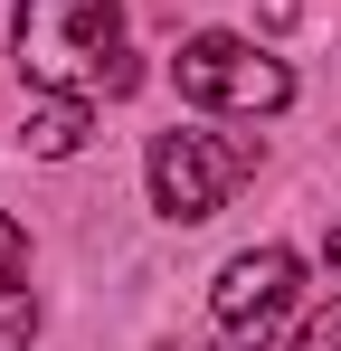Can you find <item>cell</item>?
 <instances>
[{"instance_id":"6da1fadb","label":"cell","mask_w":341,"mask_h":351,"mask_svg":"<svg viewBox=\"0 0 341 351\" xmlns=\"http://www.w3.org/2000/svg\"><path fill=\"white\" fill-rule=\"evenodd\" d=\"M19 38V76L38 95H133L142 66L123 48V0H19L10 19Z\"/></svg>"},{"instance_id":"7a4b0ae2","label":"cell","mask_w":341,"mask_h":351,"mask_svg":"<svg viewBox=\"0 0 341 351\" xmlns=\"http://www.w3.org/2000/svg\"><path fill=\"white\" fill-rule=\"evenodd\" d=\"M170 76H180V95H190V105H218V114H284V105H294L284 58H266L256 38H227V29L180 38Z\"/></svg>"},{"instance_id":"3957f363","label":"cell","mask_w":341,"mask_h":351,"mask_svg":"<svg viewBox=\"0 0 341 351\" xmlns=\"http://www.w3.org/2000/svg\"><path fill=\"white\" fill-rule=\"evenodd\" d=\"M294 294H303L294 247H247V256H227L218 285H209V332H218V351H266L284 332V313H294Z\"/></svg>"},{"instance_id":"277c9868","label":"cell","mask_w":341,"mask_h":351,"mask_svg":"<svg viewBox=\"0 0 341 351\" xmlns=\"http://www.w3.org/2000/svg\"><path fill=\"white\" fill-rule=\"evenodd\" d=\"M256 162V143H218V133H152V209L180 219V228H199V219H218V199L247 180Z\"/></svg>"},{"instance_id":"5b68a950","label":"cell","mask_w":341,"mask_h":351,"mask_svg":"<svg viewBox=\"0 0 341 351\" xmlns=\"http://www.w3.org/2000/svg\"><path fill=\"white\" fill-rule=\"evenodd\" d=\"M86 133H95V105H86V95H38V105H29V123H19V143H29L38 162H66Z\"/></svg>"},{"instance_id":"8992f818","label":"cell","mask_w":341,"mask_h":351,"mask_svg":"<svg viewBox=\"0 0 341 351\" xmlns=\"http://www.w3.org/2000/svg\"><path fill=\"white\" fill-rule=\"evenodd\" d=\"M29 342H38V304L19 276H0V351H29Z\"/></svg>"},{"instance_id":"52a82bcc","label":"cell","mask_w":341,"mask_h":351,"mask_svg":"<svg viewBox=\"0 0 341 351\" xmlns=\"http://www.w3.org/2000/svg\"><path fill=\"white\" fill-rule=\"evenodd\" d=\"M294 351H341V294L313 313V323H303V332H294Z\"/></svg>"},{"instance_id":"ba28073f","label":"cell","mask_w":341,"mask_h":351,"mask_svg":"<svg viewBox=\"0 0 341 351\" xmlns=\"http://www.w3.org/2000/svg\"><path fill=\"white\" fill-rule=\"evenodd\" d=\"M19 266H29V237H19V219L0 209V276H19Z\"/></svg>"},{"instance_id":"9c48e42d","label":"cell","mask_w":341,"mask_h":351,"mask_svg":"<svg viewBox=\"0 0 341 351\" xmlns=\"http://www.w3.org/2000/svg\"><path fill=\"white\" fill-rule=\"evenodd\" d=\"M323 266H332V285H341V228H332V237H323Z\"/></svg>"},{"instance_id":"30bf717a","label":"cell","mask_w":341,"mask_h":351,"mask_svg":"<svg viewBox=\"0 0 341 351\" xmlns=\"http://www.w3.org/2000/svg\"><path fill=\"white\" fill-rule=\"evenodd\" d=\"M162 351H180V342H162Z\"/></svg>"}]
</instances>
